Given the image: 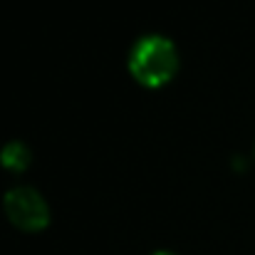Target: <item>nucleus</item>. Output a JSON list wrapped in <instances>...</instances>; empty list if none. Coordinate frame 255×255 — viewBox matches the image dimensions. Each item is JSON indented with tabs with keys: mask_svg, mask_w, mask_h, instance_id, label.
<instances>
[{
	"mask_svg": "<svg viewBox=\"0 0 255 255\" xmlns=\"http://www.w3.org/2000/svg\"><path fill=\"white\" fill-rule=\"evenodd\" d=\"M151 255H178V253H173V251H156V253H151Z\"/></svg>",
	"mask_w": 255,
	"mask_h": 255,
	"instance_id": "20e7f679",
	"label": "nucleus"
},
{
	"mask_svg": "<svg viewBox=\"0 0 255 255\" xmlns=\"http://www.w3.org/2000/svg\"><path fill=\"white\" fill-rule=\"evenodd\" d=\"M30 161H32V151L25 141L12 139V141H5L0 146V166L2 169L20 173V171H25L30 166Z\"/></svg>",
	"mask_w": 255,
	"mask_h": 255,
	"instance_id": "7ed1b4c3",
	"label": "nucleus"
},
{
	"mask_svg": "<svg viewBox=\"0 0 255 255\" xmlns=\"http://www.w3.org/2000/svg\"><path fill=\"white\" fill-rule=\"evenodd\" d=\"M178 47L169 35L146 32L129 50V72L144 87H164L178 72Z\"/></svg>",
	"mask_w": 255,
	"mask_h": 255,
	"instance_id": "f257e3e1",
	"label": "nucleus"
},
{
	"mask_svg": "<svg viewBox=\"0 0 255 255\" xmlns=\"http://www.w3.org/2000/svg\"><path fill=\"white\" fill-rule=\"evenodd\" d=\"M2 211H5L7 221L25 233H37V231L47 228V223H50V206H47L45 196L37 188L25 186V183H17L5 191Z\"/></svg>",
	"mask_w": 255,
	"mask_h": 255,
	"instance_id": "f03ea898",
	"label": "nucleus"
}]
</instances>
